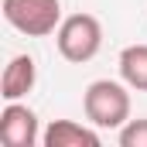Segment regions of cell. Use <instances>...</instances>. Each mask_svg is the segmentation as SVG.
<instances>
[{
  "instance_id": "cell-4",
  "label": "cell",
  "mask_w": 147,
  "mask_h": 147,
  "mask_svg": "<svg viewBox=\"0 0 147 147\" xmlns=\"http://www.w3.org/2000/svg\"><path fill=\"white\" fill-rule=\"evenodd\" d=\"M0 140L3 147H34L38 144V116L21 103H7L0 113Z\"/></svg>"
},
{
  "instance_id": "cell-1",
  "label": "cell",
  "mask_w": 147,
  "mask_h": 147,
  "mask_svg": "<svg viewBox=\"0 0 147 147\" xmlns=\"http://www.w3.org/2000/svg\"><path fill=\"white\" fill-rule=\"evenodd\" d=\"M130 86L127 82H113V79H96L86 86L82 92V110L92 127L103 130H120L130 120Z\"/></svg>"
},
{
  "instance_id": "cell-5",
  "label": "cell",
  "mask_w": 147,
  "mask_h": 147,
  "mask_svg": "<svg viewBox=\"0 0 147 147\" xmlns=\"http://www.w3.org/2000/svg\"><path fill=\"white\" fill-rule=\"evenodd\" d=\"M38 82V65L31 55H14L7 62V69L0 75V96L7 103H17L21 96H28Z\"/></svg>"
},
{
  "instance_id": "cell-3",
  "label": "cell",
  "mask_w": 147,
  "mask_h": 147,
  "mask_svg": "<svg viewBox=\"0 0 147 147\" xmlns=\"http://www.w3.org/2000/svg\"><path fill=\"white\" fill-rule=\"evenodd\" d=\"M3 21L28 38H48L62 24L58 0H3Z\"/></svg>"
},
{
  "instance_id": "cell-8",
  "label": "cell",
  "mask_w": 147,
  "mask_h": 147,
  "mask_svg": "<svg viewBox=\"0 0 147 147\" xmlns=\"http://www.w3.org/2000/svg\"><path fill=\"white\" fill-rule=\"evenodd\" d=\"M120 147H147V120H127L120 127Z\"/></svg>"
},
{
  "instance_id": "cell-6",
  "label": "cell",
  "mask_w": 147,
  "mask_h": 147,
  "mask_svg": "<svg viewBox=\"0 0 147 147\" xmlns=\"http://www.w3.org/2000/svg\"><path fill=\"white\" fill-rule=\"evenodd\" d=\"M41 144L45 147H99V134L75 123V120H51Z\"/></svg>"
},
{
  "instance_id": "cell-2",
  "label": "cell",
  "mask_w": 147,
  "mask_h": 147,
  "mask_svg": "<svg viewBox=\"0 0 147 147\" xmlns=\"http://www.w3.org/2000/svg\"><path fill=\"white\" fill-rule=\"evenodd\" d=\"M55 45H58V55L65 62L82 65V62L99 55V48H103V24L92 14H72V17H65L58 24Z\"/></svg>"
},
{
  "instance_id": "cell-7",
  "label": "cell",
  "mask_w": 147,
  "mask_h": 147,
  "mask_svg": "<svg viewBox=\"0 0 147 147\" xmlns=\"http://www.w3.org/2000/svg\"><path fill=\"white\" fill-rule=\"evenodd\" d=\"M120 79L137 89V92H147V45H127L120 51Z\"/></svg>"
}]
</instances>
